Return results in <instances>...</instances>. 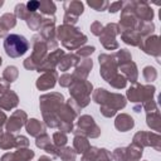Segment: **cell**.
I'll list each match as a JSON object with an SVG mask.
<instances>
[{
    "mask_svg": "<svg viewBox=\"0 0 161 161\" xmlns=\"http://www.w3.org/2000/svg\"><path fill=\"white\" fill-rule=\"evenodd\" d=\"M28 40L23 37V35H16V34H11L5 39V50L7 54L10 57H20L28 50Z\"/></svg>",
    "mask_w": 161,
    "mask_h": 161,
    "instance_id": "cell-1",
    "label": "cell"
},
{
    "mask_svg": "<svg viewBox=\"0 0 161 161\" xmlns=\"http://www.w3.org/2000/svg\"><path fill=\"white\" fill-rule=\"evenodd\" d=\"M25 7H27V9L29 11H35V10H38V8L40 7V3H38V1H30V3H28Z\"/></svg>",
    "mask_w": 161,
    "mask_h": 161,
    "instance_id": "cell-2",
    "label": "cell"
},
{
    "mask_svg": "<svg viewBox=\"0 0 161 161\" xmlns=\"http://www.w3.org/2000/svg\"><path fill=\"white\" fill-rule=\"evenodd\" d=\"M121 5H122V3H115V4H112L111 7H110V11L115 13V11H117V8L121 7Z\"/></svg>",
    "mask_w": 161,
    "mask_h": 161,
    "instance_id": "cell-3",
    "label": "cell"
},
{
    "mask_svg": "<svg viewBox=\"0 0 161 161\" xmlns=\"http://www.w3.org/2000/svg\"><path fill=\"white\" fill-rule=\"evenodd\" d=\"M1 5H3V1H0V7H1Z\"/></svg>",
    "mask_w": 161,
    "mask_h": 161,
    "instance_id": "cell-4",
    "label": "cell"
}]
</instances>
